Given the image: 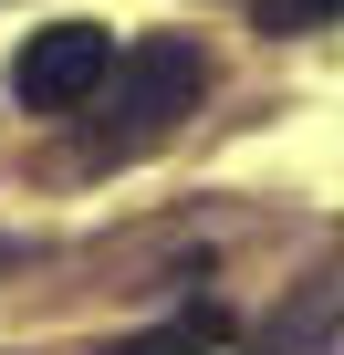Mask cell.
I'll return each instance as SVG.
<instances>
[{"instance_id": "1", "label": "cell", "mask_w": 344, "mask_h": 355, "mask_svg": "<svg viewBox=\"0 0 344 355\" xmlns=\"http://www.w3.org/2000/svg\"><path fill=\"white\" fill-rule=\"evenodd\" d=\"M199 84H209V53H199L188 32H156V42H146V53L115 73V94H105V125L84 136V157H94V167H115V157L156 146L167 125L199 105Z\"/></svg>"}, {"instance_id": "2", "label": "cell", "mask_w": 344, "mask_h": 355, "mask_svg": "<svg viewBox=\"0 0 344 355\" xmlns=\"http://www.w3.org/2000/svg\"><path fill=\"white\" fill-rule=\"evenodd\" d=\"M105 73H115V32H105V21H53V32L21 42L11 94H21L32 115H73V105H94Z\"/></svg>"}, {"instance_id": "3", "label": "cell", "mask_w": 344, "mask_h": 355, "mask_svg": "<svg viewBox=\"0 0 344 355\" xmlns=\"http://www.w3.org/2000/svg\"><path fill=\"white\" fill-rule=\"evenodd\" d=\"M219 345H230V313L219 303H188V313H167L146 334H115L105 355H219Z\"/></svg>"}, {"instance_id": "4", "label": "cell", "mask_w": 344, "mask_h": 355, "mask_svg": "<svg viewBox=\"0 0 344 355\" xmlns=\"http://www.w3.org/2000/svg\"><path fill=\"white\" fill-rule=\"evenodd\" d=\"M334 11H344V0H261L251 21H261V32H313V21H334Z\"/></svg>"}, {"instance_id": "5", "label": "cell", "mask_w": 344, "mask_h": 355, "mask_svg": "<svg viewBox=\"0 0 344 355\" xmlns=\"http://www.w3.org/2000/svg\"><path fill=\"white\" fill-rule=\"evenodd\" d=\"M0 261H21V241H0Z\"/></svg>"}]
</instances>
